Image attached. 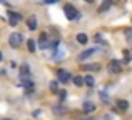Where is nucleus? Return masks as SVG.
<instances>
[{
    "instance_id": "obj_18",
    "label": "nucleus",
    "mask_w": 132,
    "mask_h": 120,
    "mask_svg": "<svg viewBox=\"0 0 132 120\" xmlns=\"http://www.w3.org/2000/svg\"><path fill=\"white\" fill-rule=\"evenodd\" d=\"M55 53H57V55H52V60H59L60 59V57H64V52H62V50H55Z\"/></svg>"
},
{
    "instance_id": "obj_8",
    "label": "nucleus",
    "mask_w": 132,
    "mask_h": 120,
    "mask_svg": "<svg viewBox=\"0 0 132 120\" xmlns=\"http://www.w3.org/2000/svg\"><path fill=\"white\" fill-rule=\"evenodd\" d=\"M27 27H29L30 30H35L37 29V17L35 15H30L29 19H27Z\"/></svg>"
},
{
    "instance_id": "obj_11",
    "label": "nucleus",
    "mask_w": 132,
    "mask_h": 120,
    "mask_svg": "<svg viewBox=\"0 0 132 120\" xmlns=\"http://www.w3.org/2000/svg\"><path fill=\"white\" fill-rule=\"evenodd\" d=\"M95 110V105L92 104V102H85L84 104V112L85 114H90V112H94Z\"/></svg>"
},
{
    "instance_id": "obj_10",
    "label": "nucleus",
    "mask_w": 132,
    "mask_h": 120,
    "mask_svg": "<svg viewBox=\"0 0 132 120\" xmlns=\"http://www.w3.org/2000/svg\"><path fill=\"white\" fill-rule=\"evenodd\" d=\"M39 45L40 49H45V47H48V42H47V33H42L39 39Z\"/></svg>"
},
{
    "instance_id": "obj_6",
    "label": "nucleus",
    "mask_w": 132,
    "mask_h": 120,
    "mask_svg": "<svg viewBox=\"0 0 132 120\" xmlns=\"http://www.w3.org/2000/svg\"><path fill=\"white\" fill-rule=\"evenodd\" d=\"M97 52V49H87V50H85V52H82L80 53V55H79V60H85V59H89V57H92L94 55V53H95Z\"/></svg>"
},
{
    "instance_id": "obj_20",
    "label": "nucleus",
    "mask_w": 132,
    "mask_h": 120,
    "mask_svg": "<svg viewBox=\"0 0 132 120\" xmlns=\"http://www.w3.org/2000/svg\"><path fill=\"white\" fill-rule=\"evenodd\" d=\"M100 98L102 102H109V95H105V92H100Z\"/></svg>"
},
{
    "instance_id": "obj_5",
    "label": "nucleus",
    "mask_w": 132,
    "mask_h": 120,
    "mask_svg": "<svg viewBox=\"0 0 132 120\" xmlns=\"http://www.w3.org/2000/svg\"><path fill=\"white\" fill-rule=\"evenodd\" d=\"M29 73H30V67H29V63H23L22 67H20V78H22V80H25V78L29 77Z\"/></svg>"
},
{
    "instance_id": "obj_17",
    "label": "nucleus",
    "mask_w": 132,
    "mask_h": 120,
    "mask_svg": "<svg viewBox=\"0 0 132 120\" xmlns=\"http://www.w3.org/2000/svg\"><path fill=\"white\" fill-rule=\"evenodd\" d=\"M99 67H100L99 63H90V65H85V68H87V70H94V72L99 70Z\"/></svg>"
},
{
    "instance_id": "obj_9",
    "label": "nucleus",
    "mask_w": 132,
    "mask_h": 120,
    "mask_svg": "<svg viewBox=\"0 0 132 120\" xmlns=\"http://www.w3.org/2000/svg\"><path fill=\"white\" fill-rule=\"evenodd\" d=\"M110 5H112V0H104L102 5L99 7V10H97V12H99V13H104L105 10H109V8H110Z\"/></svg>"
},
{
    "instance_id": "obj_7",
    "label": "nucleus",
    "mask_w": 132,
    "mask_h": 120,
    "mask_svg": "<svg viewBox=\"0 0 132 120\" xmlns=\"http://www.w3.org/2000/svg\"><path fill=\"white\" fill-rule=\"evenodd\" d=\"M109 70L112 72V73H119V72L122 70V67H120V62H119V60H112V63H110Z\"/></svg>"
},
{
    "instance_id": "obj_16",
    "label": "nucleus",
    "mask_w": 132,
    "mask_h": 120,
    "mask_svg": "<svg viewBox=\"0 0 132 120\" xmlns=\"http://www.w3.org/2000/svg\"><path fill=\"white\" fill-rule=\"evenodd\" d=\"M27 47H29V50H30V53H34L35 52V42H34V40H27Z\"/></svg>"
},
{
    "instance_id": "obj_14",
    "label": "nucleus",
    "mask_w": 132,
    "mask_h": 120,
    "mask_svg": "<svg viewBox=\"0 0 132 120\" xmlns=\"http://www.w3.org/2000/svg\"><path fill=\"white\" fill-rule=\"evenodd\" d=\"M74 84L77 85V87H82V85H85V78L84 77H75L74 78Z\"/></svg>"
},
{
    "instance_id": "obj_13",
    "label": "nucleus",
    "mask_w": 132,
    "mask_h": 120,
    "mask_svg": "<svg viewBox=\"0 0 132 120\" xmlns=\"http://www.w3.org/2000/svg\"><path fill=\"white\" fill-rule=\"evenodd\" d=\"M75 39H77V42H79V43H82V45L89 42V39H87V35H85V33H79Z\"/></svg>"
},
{
    "instance_id": "obj_19",
    "label": "nucleus",
    "mask_w": 132,
    "mask_h": 120,
    "mask_svg": "<svg viewBox=\"0 0 132 120\" xmlns=\"http://www.w3.org/2000/svg\"><path fill=\"white\" fill-rule=\"evenodd\" d=\"M126 39H127V42L132 43V29H127L126 30Z\"/></svg>"
},
{
    "instance_id": "obj_21",
    "label": "nucleus",
    "mask_w": 132,
    "mask_h": 120,
    "mask_svg": "<svg viewBox=\"0 0 132 120\" xmlns=\"http://www.w3.org/2000/svg\"><path fill=\"white\" fill-rule=\"evenodd\" d=\"M50 88H52V90H57V88H59V84H57V82H50Z\"/></svg>"
},
{
    "instance_id": "obj_25",
    "label": "nucleus",
    "mask_w": 132,
    "mask_h": 120,
    "mask_svg": "<svg viewBox=\"0 0 132 120\" xmlns=\"http://www.w3.org/2000/svg\"><path fill=\"white\" fill-rule=\"evenodd\" d=\"M3 120H10V118H3Z\"/></svg>"
},
{
    "instance_id": "obj_23",
    "label": "nucleus",
    "mask_w": 132,
    "mask_h": 120,
    "mask_svg": "<svg viewBox=\"0 0 132 120\" xmlns=\"http://www.w3.org/2000/svg\"><path fill=\"white\" fill-rule=\"evenodd\" d=\"M85 2H89V3H92V2H94V0H85Z\"/></svg>"
},
{
    "instance_id": "obj_4",
    "label": "nucleus",
    "mask_w": 132,
    "mask_h": 120,
    "mask_svg": "<svg viewBox=\"0 0 132 120\" xmlns=\"http://www.w3.org/2000/svg\"><path fill=\"white\" fill-rule=\"evenodd\" d=\"M20 20H22V15H20L19 12H9V22H10V25L15 27Z\"/></svg>"
},
{
    "instance_id": "obj_22",
    "label": "nucleus",
    "mask_w": 132,
    "mask_h": 120,
    "mask_svg": "<svg viewBox=\"0 0 132 120\" xmlns=\"http://www.w3.org/2000/svg\"><path fill=\"white\" fill-rule=\"evenodd\" d=\"M59 0H45V3H57Z\"/></svg>"
},
{
    "instance_id": "obj_12",
    "label": "nucleus",
    "mask_w": 132,
    "mask_h": 120,
    "mask_svg": "<svg viewBox=\"0 0 132 120\" xmlns=\"http://www.w3.org/2000/svg\"><path fill=\"white\" fill-rule=\"evenodd\" d=\"M117 107H119V110H127V108H129V102L127 100H119L117 102Z\"/></svg>"
},
{
    "instance_id": "obj_3",
    "label": "nucleus",
    "mask_w": 132,
    "mask_h": 120,
    "mask_svg": "<svg viewBox=\"0 0 132 120\" xmlns=\"http://www.w3.org/2000/svg\"><path fill=\"white\" fill-rule=\"evenodd\" d=\"M70 78H72V75L69 73L67 70H64V68H60V70L57 72V80L62 82V84H67V82H70Z\"/></svg>"
},
{
    "instance_id": "obj_1",
    "label": "nucleus",
    "mask_w": 132,
    "mask_h": 120,
    "mask_svg": "<svg viewBox=\"0 0 132 120\" xmlns=\"http://www.w3.org/2000/svg\"><path fill=\"white\" fill-rule=\"evenodd\" d=\"M64 12H65V17H67L69 20H79V19H80V13H79V10L75 8L74 5H70V3H67V5H65Z\"/></svg>"
},
{
    "instance_id": "obj_24",
    "label": "nucleus",
    "mask_w": 132,
    "mask_h": 120,
    "mask_svg": "<svg viewBox=\"0 0 132 120\" xmlns=\"http://www.w3.org/2000/svg\"><path fill=\"white\" fill-rule=\"evenodd\" d=\"M85 120H94V118H85Z\"/></svg>"
},
{
    "instance_id": "obj_15",
    "label": "nucleus",
    "mask_w": 132,
    "mask_h": 120,
    "mask_svg": "<svg viewBox=\"0 0 132 120\" xmlns=\"http://www.w3.org/2000/svg\"><path fill=\"white\" fill-rule=\"evenodd\" d=\"M84 78H85V85H89V87H94L95 80H94V77H92V75H87V77H84Z\"/></svg>"
},
{
    "instance_id": "obj_2",
    "label": "nucleus",
    "mask_w": 132,
    "mask_h": 120,
    "mask_svg": "<svg viewBox=\"0 0 132 120\" xmlns=\"http://www.w3.org/2000/svg\"><path fill=\"white\" fill-rule=\"evenodd\" d=\"M22 42H23V35H22V33H19V32H13L12 35L9 37V45L13 47V49L20 47V45H22Z\"/></svg>"
}]
</instances>
